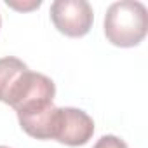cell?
<instances>
[{"instance_id": "obj_5", "label": "cell", "mask_w": 148, "mask_h": 148, "mask_svg": "<svg viewBox=\"0 0 148 148\" xmlns=\"http://www.w3.org/2000/svg\"><path fill=\"white\" fill-rule=\"evenodd\" d=\"M92 148H129V146L124 139H120L113 134H106V136H101Z\"/></svg>"}, {"instance_id": "obj_3", "label": "cell", "mask_w": 148, "mask_h": 148, "mask_svg": "<svg viewBox=\"0 0 148 148\" xmlns=\"http://www.w3.org/2000/svg\"><path fill=\"white\" fill-rule=\"evenodd\" d=\"M94 134V122L92 119L79 108H56L54 125H52V138L58 143L68 146H82L86 145Z\"/></svg>"}, {"instance_id": "obj_7", "label": "cell", "mask_w": 148, "mask_h": 148, "mask_svg": "<svg viewBox=\"0 0 148 148\" xmlns=\"http://www.w3.org/2000/svg\"><path fill=\"white\" fill-rule=\"evenodd\" d=\"M0 148H9V146H2V145H0Z\"/></svg>"}, {"instance_id": "obj_2", "label": "cell", "mask_w": 148, "mask_h": 148, "mask_svg": "<svg viewBox=\"0 0 148 148\" xmlns=\"http://www.w3.org/2000/svg\"><path fill=\"white\" fill-rule=\"evenodd\" d=\"M51 19L59 33L79 38L89 33L94 12L86 0H56L51 5Z\"/></svg>"}, {"instance_id": "obj_8", "label": "cell", "mask_w": 148, "mask_h": 148, "mask_svg": "<svg viewBox=\"0 0 148 148\" xmlns=\"http://www.w3.org/2000/svg\"><path fill=\"white\" fill-rule=\"evenodd\" d=\"M0 25H2V19H0Z\"/></svg>"}, {"instance_id": "obj_1", "label": "cell", "mask_w": 148, "mask_h": 148, "mask_svg": "<svg viewBox=\"0 0 148 148\" xmlns=\"http://www.w3.org/2000/svg\"><path fill=\"white\" fill-rule=\"evenodd\" d=\"M148 30L146 7L136 0H120L108 7L105 14L106 40L117 47H134Z\"/></svg>"}, {"instance_id": "obj_4", "label": "cell", "mask_w": 148, "mask_h": 148, "mask_svg": "<svg viewBox=\"0 0 148 148\" xmlns=\"http://www.w3.org/2000/svg\"><path fill=\"white\" fill-rule=\"evenodd\" d=\"M26 73L28 66L21 59L14 56L0 58V101L11 105Z\"/></svg>"}, {"instance_id": "obj_6", "label": "cell", "mask_w": 148, "mask_h": 148, "mask_svg": "<svg viewBox=\"0 0 148 148\" xmlns=\"http://www.w3.org/2000/svg\"><path fill=\"white\" fill-rule=\"evenodd\" d=\"M9 7H14V9H18V11H30V9H37V7H40V2L37 0V2H33V4H30V5H25V4H16V2H5Z\"/></svg>"}]
</instances>
